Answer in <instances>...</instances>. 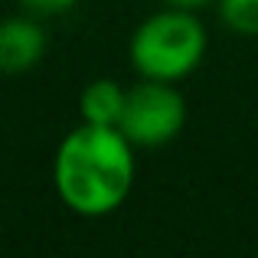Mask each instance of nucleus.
Returning <instances> with one entry per match:
<instances>
[{
	"instance_id": "f257e3e1",
	"label": "nucleus",
	"mask_w": 258,
	"mask_h": 258,
	"mask_svg": "<svg viewBox=\"0 0 258 258\" xmlns=\"http://www.w3.org/2000/svg\"><path fill=\"white\" fill-rule=\"evenodd\" d=\"M131 141L118 127L85 124L69 131L56 151L52 180L59 200L79 216H108L134 186Z\"/></svg>"
},
{
	"instance_id": "f03ea898",
	"label": "nucleus",
	"mask_w": 258,
	"mask_h": 258,
	"mask_svg": "<svg viewBox=\"0 0 258 258\" xmlns=\"http://www.w3.org/2000/svg\"><path fill=\"white\" fill-rule=\"evenodd\" d=\"M206 56V30L193 17V10L170 7L134 30L131 36V66L141 79L180 82Z\"/></svg>"
},
{
	"instance_id": "7ed1b4c3",
	"label": "nucleus",
	"mask_w": 258,
	"mask_h": 258,
	"mask_svg": "<svg viewBox=\"0 0 258 258\" xmlns=\"http://www.w3.org/2000/svg\"><path fill=\"white\" fill-rule=\"evenodd\" d=\"M186 124V105L173 82L157 79H141L127 88L124 114H121L118 131L134 147H160L170 144Z\"/></svg>"
},
{
	"instance_id": "20e7f679",
	"label": "nucleus",
	"mask_w": 258,
	"mask_h": 258,
	"mask_svg": "<svg viewBox=\"0 0 258 258\" xmlns=\"http://www.w3.org/2000/svg\"><path fill=\"white\" fill-rule=\"evenodd\" d=\"M46 52V30L30 17H10L0 23V72H30Z\"/></svg>"
},
{
	"instance_id": "39448f33",
	"label": "nucleus",
	"mask_w": 258,
	"mask_h": 258,
	"mask_svg": "<svg viewBox=\"0 0 258 258\" xmlns=\"http://www.w3.org/2000/svg\"><path fill=\"white\" fill-rule=\"evenodd\" d=\"M124 101H127V88H121L111 79H95L82 88V121L85 124H101V127H118L121 114H124Z\"/></svg>"
},
{
	"instance_id": "423d86ee",
	"label": "nucleus",
	"mask_w": 258,
	"mask_h": 258,
	"mask_svg": "<svg viewBox=\"0 0 258 258\" xmlns=\"http://www.w3.org/2000/svg\"><path fill=\"white\" fill-rule=\"evenodd\" d=\"M219 17L229 30L258 36V0H219Z\"/></svg>"
},
{
	"instance_id": "0eeeda50",
	"label": "nucleus",
	"mask_w": 258,
	"mask_h": 258,
	"mask_svg": "<svg viewBox=\"0 0 258 258\" xmlns=\"http://www.w3.org/2000/svg\"><path fill=\"white\" fill-rule=\"evenodd\" d=\"M79 0H20V7H26L36 17H52V13H62L69 7H76Z\"/></svg>"
},
{
	"instance_id": "6e6552de",
	"label": "nucleus",
	"mask_w": 258,
	"mask_h": 258,
	"mask_svg": "<svg viewBox=\"0 0 258 258\" xmlns=\"http://www.w3.org/2000/svg\"><path fill=\"white\" fill-rule=\"evenodd\" d=\"M170 7H183V10H196V7H203V4H209V0H167Z\"/></svg>"
}]
</instances>
